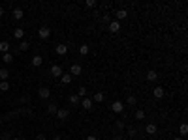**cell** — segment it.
<instances>
[{
  "instance_id": "17",
  "label": "cell",
  "mask_w": 188,
  "mask_h": 140,
  "mask_svg": "<svg viewBox=\"0 0 188 140\" xmlns=\"http://www.w3.org/2000/svg\"><path fill=\"white\" fill-rule=\"evenodd\" d=\"M68 99H70V103H72V105H79V103H81V97H79L77 94H72Z\"/></svg>"
},
{
  "instance_id": "1",
  "label": "cell",
  "mask_w": 188,
  "mask_h": 140,
  "mask_svg": "<svg viewBox=\"0 0 188 140\" xmlns=\"http://www.w3.org/2000/svg\"><path fill=\"white\" fill-rule=\"evenodd\" d=\"M124 107H126V105H124L122 101H115V103H111V110H113L115 114H122V112H124Z\"/></svg>"
},
{
  "instance_id": "40",
  "label": "cell",
  "mask_w": 188,
  "mask_h": 140,
  "mask_svg": "<svg viewBox=\"0 0 188 140\" xmlns=\"http://www.w3.org/2000/svg\"><path fill=\"white\" fill-rule=\"evenodd\" d=\"M13 140H23V138H13Z\"/></svg>"
},
{
  "instance_id": "26",
  "label": "cell",
  "mask_w": 188,
  "mask_h": 140,
  "mask_svg": "<svg viewBox=\"0 0 188 140\" xmlns=\"http://www.w3.org/2000/svg\"><path fill=\"white\" fill-rule=\"evenodd\" d=\"M145 116H147V114H145V110H136V114H134L136 120H145Z\"/></svg>"
},
{
  "instance_id": "13",
  "label": "cell",
  "mask_w": 188,
  "mask_h": 140,
  "mask_svg": "<svg viewBox=\"0 0 188 140\" xmlns=\"http://www.w3.org/2000/svg\"><path fill=\"white\" fill-rule=\"evenodd\" d=\"M103 99H106V95H103L102 92H96L94 97H92V103H103Z\"/></svg>"
},
{
  "instance_id": "11",
  "label": "cell",
  "mask_w": 188,
  "mask_h": 140,
  "mask_svg": "<svg viewBox=\"0 0 188 140\" xmlns=\"http://www.w3.org/2000/svg\"><path fill=\"white\" fill-rule=\"evenodd\" d=\"M51 75L53 77H62V67L60 66H51Z\"/></svg>"
},
{
  "instance_id": "27",
  "label": "cell",
  "mask_w": 188,
  "mask_h": 140,
  "mask_svg": "<svg viewBox=\"0 0 188 140\" xmlns=\"http://www.w3.org/2000/svg\"><path fill=\"white\" fill-rule=\"evenodd\" d=\"M179 133H181V136L184 138V135L188 133V125H186V123H183V125H181V127H179Z\"/></svg>"
},
{
  "instance_id": "19",
  "label": "cell",
  "mask_w": 188,
  "mask_h": 140,
  "mask_svg": "<svg viewBox=\"0 0 188 140\" xmlns=\"http://www.w3.org/2000/svg\"><path fill=\"white\" fill-rule=\"evenodd\" d=\"M13 36H15L17 39H23L25 38V30L23 28H15V30H13Z\"/></svg>"
},
{
  "instance_id": "9",
  "label": "cell",
  "mask_w": 188,
  "mask_h": 140,
  "mask_svg": "<svg viewBox=\"0 0 188 140\" xmlns=\"http://www.w3.org/2000/svg\"><path fill=\"white\" fill-rule=\"evenodd\" d=\"M79 105H81V107H83V108H85V110H90V108H92V107H94V103H92V99H88V97H85V99H83V101H81Z\"/></svg>"
},
{
  "instance_id": "12",
  "label": "cell",
  "mask_w": 188,
  "mask_h": 140,
  "mask_svg": "<svg viewBox=\"0 0 188 140\" xmlns=\"http://www.w3.org/2000/svg\"><path fill=\"white\" fill-rule=\"evenodd\" d=\"M11 15H13V19L21 21V19H23V15H25V13H23V10H21V8H15V10L11 11Z\"/></svg>"
},
{
  "instance_id": "4",
  "label": "cell",
  "mask_w": 188,
  "mask_h": 140,
  "mask_svg": "<svg viewBox=\"0 0 188 140\" xmlns=\"http://www.w3.org/2000/svg\"><path fill=\"white\" fill-rule=\"evenodd\" d=\"M38 95H40V99H49V95H51V90L49 88H40L38 90Z\"/></svg>"
},
{
  "instance_id": "23",
  "label": "cell",
  "mask_w": 188,
  "mask_h": 140,
  "mask_svg": "<svg viewBox=\"0 0 188 140\" xmlns=\"http://www.w3.org/2000/svg\"><path fill=\"white\" fill-rule=\"evenodd\" d=\"M8 77H10V71L6 67L0 69V80H8Z\"/></svg>"
},
{
  "instance_id": "32",
  "label": "cell",
  "mask_w": 188,
  "mask_h": 140,
  "mask_svg": "<svg viewBox=\"0 0 188 140\" xmlns=\"http://www.w3.org/2000/svg\"><path fill=\"white\" fill-rule=\"evenodd\" d=\"M117 129L122 131V129H124V123H122V122H117Z\"/></svg>"
},
{
  "instance_id": "30",
  "label": "cell",
  "mask_w": 188,
  "mask_h": 140,
  "mask_svg": "<svg viewBox=\"0 0 188 140\" xmlns=\"http://www.w3.org/2000/svg\"><path fill=\"white\" fill-rule=\"evenodd\" d=\"M77 95H79V97H85V95H87V88H85V86H81V88L77 90Z\"/></svg>"
},
{
  "instance_id": "29",
  "label": "cell",
  "mask_w": 188,
  "mask_h": 140,
  "mask_svg": "<svg viewBox=\"0 0 188 140\" xmlns=\"http://www.w3.org/2000/svg\"><path fill=\"white\" fill-rule=\"evenodd\" d=\"M136 103H137L136 95H128V97H126V103H124V105H136Z\"/></svg>"
},
{
  "instance_id": "31",
  "label": "cell",
  "mask_w": 188,
  "mask_h": 140,
  "mask_svg": "<svg viewBox=\"0 0 188 140\" xmlns=\"http://www.w3.org/2000/svg\"><path fill=\"white\" fill-rule=\"evenodd\" d=\"M98 6V2H94V0H88L87 2V8H96Z\"/></svg>"
},
{
  "instance_id": "28",
  "label": "cell",
  "mask_w": 188,
  "mask_h": 140,
  "mask_svg": "<svg viewBox=\"0 0 188 140\" xmlns=\"http://www.w3.org/2000/svg\"><path fill=\"white\" fill-rule=\"evenodd\" d=\"M0 90H2V92H8V90H10V82L2 80V82H0Z\"/></svg>"
},
{
  "instance_id": "16",
  "label": "cell",
  "mask_w": 188,
  "mask_h": 140,
  "mask_svg": "<svg viewBox=\"0 0 188 140\" xmlns=\"http://www.w3.org/2000/svg\"><path fill=\"white\" fill-rule=\"evenodd\" d=\"M68 52V45H57V54L58 56H64Z\"/></svg>"
},
{
  "instance_id": "33",
  "label": "cell",
  "mask_w": 188,
  "mask_h": 140,
  "mask_svg": "<svg viewBox=\"0 0 188 140\" xmlns=\"http://www.w3.org/2000/svg\"><path fill=\"white\" fill-rule=\"evenodd\" d=\"M136 133H137L136 129H128V135H130V136H136Z\"/></svg>"
},
{
  "instance_id": "6",
  "label": "cell",
  "mask_w": 188,
  "mask_h": 140,
  "mask_svg": "<svg viewBox=\"0 0 188 140\" xmlns=\"http://www.w3.org/2000/svg\"><path fill=\"white\" fill-rule=\"evenodd\" d=\"M152 95H154V97H156V99H162V97L166 95V90H164L162 86H156L154 90H152Z\"/></svg>"
},
{
  "instance_id": "18",
  "label": "cell",
  "mask_w": 188,
  "mask_h": 140,
  "mask_svg": "<svg viewBox=\"0 0 188 140\" xmlns=\"http://www.w3.org/2000/svg\"><path fill=\"white\" fill-rule=\"evenodd\" d=\"M156 79H158V73L154 71V69L147 71V80H151V82H152V80H156Z\"/></svg>"
},
{
  "instance_id": "20",
  "label": "cell",
  "mask_w": 188,
  "mask_h": 140,
  "mask_svg": "<svg viewBox=\"0 0 188 140\" xmlns=\"http://www.w3.org/2000/svg\"><path fill=\"white\" fill-rule=\"evenodd\" d=\"M72 79H73V77L70 75V73H68V75H64V73H62V77H60V82H62V84H70V82H72Z\"/></svg>"
},
{
  "instance_id": "7",
  "label": "cell",
  "mask_w": 188,
  "mask_h": 140,
  "mask_svg": "<svg viewBox=\"0 0 188 140\" xmlns=\"http://www.w3.org/2000/svg\"><path fill=\"white\" fill-rule=\"evenodd\" d=\"M55 116H57L58 120H66V118L70 116V110H68V108H58V110H57V114H55Z\"/></svg>"
},
{
  "instance_id": "36",
  "label": "cell",
  "mask_w": 188,
  "mask_h": 140,
  "mask_svg": "<svg viewBox=\"0 0 188 140\" xmlns=\"http://www.w3.org/2000/svg\"><path fill=\"white\" fill-rule=\"evenodd\" d=\"M115 140H124V138L122 136H115Z\"/></svg>"
},
{
  "instance_id": "34",
  "label": "cell",
  "mask_w": 188,
  "mask_h": 140,
  "mask_svg": "<svg viewBox=\"0 0 188 140\" xmlns=\"http://www.w3.org/2000/svg\"><path fill=\"white\" fill-rule=\"evenodd\" d=\"M85 140H98V138H96V136H94V135H88V136H87V138H85Z\"/></svg>"
},
{
  "instance_id": "3",
  "label": "cell",
  "mask_w": 188,
  "mask_h": 140,
  "mask_svg": "<svg viewBox=\"0 0 188 140\" xmlns=\"http://www.w3.org/2000/svg\"><path fill=\"white\" fill-rule=\"evenodd\" d=\"M109 32L111 34H119L121 32V23L119 21H109Z\"/></svg>"
},
{
  "instance_id": "8",
  "label": "cell",
  "mask_w": 188,
  "mask_h": 140,
  "mask_svg": "<svg viewBox=\"0 0 188 140\" xmlns=\"http://www.w3.org/2000/svg\"><path fill=\"white\" fill-rule=\"evenodd\" d=\"M115 21H119V23H121V21H124V19H126L128 17V11L126 10H117V13H115Z\"/></svg>"
},
{
  "instance_id": "24",
  "label": "cell",
  "mask_w": 188,
  "mask_h": 140,
  "mask_svg": "<svg viewBox=\"0 0 188 140\" xmlns=\"http://www.w3.org/2000/svg\"><path fill=\"white\" fill-rule=\"evenodd\" d=\"M88 52H90V47H88V45H81V47H79V54H81V56H87Z\"/></svg>"
},
{
  "instance_id": "5",
  "label": "cell",
  "mask_w": 188,
  "mask_h": 140,
  "mask_svg": "<svg viewBox=\"0 0 188 140\" xmlns=\"http://www.w3.org/2000/svg\"><path fill=\"white\" fill-rule=\"evenodd\" d=\"M83 73V67L79 66V64H73L72 67H70V75L72 77H77V75H81Z\"/></svg>"
},
{
  "instance_id": "39",
  "label": "cell",
  "mask_w": 188,
  "mask_h": 140,
  "mask_svg": "<svg viewBox=\"0 0 188 140\" xmlns=\"http://www.w3.org/2000/svg\"><path fill=\"white\" fill-rule=\"evenodd\" d=\"M2 15H4V10H2V8H0V17H2Z\"/></svg>"
},
{
  "instance_id": "21",
  "label": "cell",
  "mask_w": 188,
  "mask_h": 140,
  "mask_svg": "<svg viewBox=\"0 0 188 140\" xmlns=\"http://www.w3.org/2000/svg\"><path fill=\"white\" fill-rule=\"evenodd\" d=\"M2 62H4V64H11V62H13V56H11V52H6V54H2Z\"/></svg>"
},
{
  "instance_id": "10",
  "label": "cell",
  "mask_w": 188,
  "mask_h": 140,
  "mask_svg": "<svg viewBox=\"0 0 188 140\" xmlns=\"http://www.w3.org/2000/svg\"><path fill=\"white\" fill-rule=\"evenodd\" d=\"M145 131H147V135H156L158 127H156L154 123H147V127H145Z\"/></svg>"
},
{
  "instance_id": "2",
  "label": "cell",
  "mask_w": 188,
  "mask_h": 140,
  "mask_svg": "<svg viewBox=\"0 0 188 140\" xmlns=\"http://www.w3.org/2000/svg\"><path fill=\"white\" fill-rule=\"evenodd\" d=\"M38 36H40V39H49V36H51V28L49 26H41L40 30H38Z\"/></svg>"
},
{
  "instance_id": "25",
  "label": "cell",
  "mask_w": 188,
  "mask_h": 140,
  "mask_svg": "<svg viewBox=\"0 0 188 140\" xmlns=\"http://www.w3.org/2000/svg\"><path fill=\"white\" fill-rule=\"evenodd\" d=\"M57 105H55V103H49V105H47V112H49V114H57Z\"/></svg>"
},
{
  "instance_id": "35",
  "label": "cell",
  "mask_w": 188,
  "mask_h": 140,
  "mask_svg": "<svg viewBox=\"0 0 188 140\" xmlns=\"http://www.w3.org/2000/svg\"><path fill=\"white\" fill-rule=\"evenodd\" d=\"M36 140H45V135H38V136H36Z\"/></svg>"
},
{
  "instance_id": "15",
  "label": "cell",
  "mask_w": 188,
  "mask_h": 140,
  "mask_svg": "<svg viewBox=\"0 0 188 140\" xmlns=\"http://www.w3.org/2000/svg\"><path fill=\"white\" fill-rule=\"evenodd\" d=\"M0 52H2V54L10 52V43H8V41H0Z\"/></svg>"
},
{
  "instance_id": "14",
  "label": "cell",
  "mask_w": 188,
  "mask_h": 140,
  "mask_svg": "<svg viewBox=\"0 0 188 140\" xmlns=\"http://www.w3.org/2000/svg\"><path fill=\"white\" fill-rule=\"evenodd\" d=\"M41 64H43V58H41L40 54H36V56L32 58V66H34V67H40Z\"/></svg>"
},
{
  "instance_id": "37",
  "label": "cell",
  "mask_w": 188,
  "mask_h": 140,
  "mask_svg": "<svg viewBox=\"0 0 188 140\" xmlns=\"http://www.w3.org/2000/svg\"><path fill=\"white\" fill-rule=\"evenodd\" d=\"M53 140H62V138H60V136H58V135H57V136H55V138H53Z\"/></svg>"
},
{
  "instance_id": "22",
  "label": "cell",
  "mask_w": 188,
  "mask_h": 140,
  "mask_svg": "<svg viewBox=\"0 0 188 140\" xmlns=\"http://www.w3.org/2000/svg\"><path fill=\"white\" fill-rule=\"evenodd\" d=\"M28 49H30V43H28V41H21V43H19V51H21V52L28 51Z\"/></svg>"
},
{
  "instance_id": "38",
  "label": "cell",
  "mask_w": 188,
  "mask_h": 140,
  "mask_svg": "<svg viewBox=\"0 0 188 140\" xmlns=\"http://www.w3.org/2000/svg\"><path fill=\"white\" fill-rule=\"evenodd\" d=\"M175 140H184V138L183 136H175Z\"/></svg>"
}]
</instances>
